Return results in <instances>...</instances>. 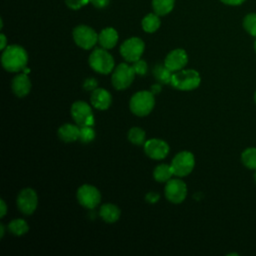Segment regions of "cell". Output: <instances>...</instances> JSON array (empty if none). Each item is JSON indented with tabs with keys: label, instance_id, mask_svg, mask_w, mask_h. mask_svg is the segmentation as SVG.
Instances as JSON below:
<instances>
[{
	"label": "cell",
	"instance_id": "9a60e30c",
	"mask_svg": "<svg viewBox=\"0 0 256 256\" xmlns=\"http://www.w3.org/2000/svg\"><path fill=\"white\" fill-rule=\"evenodd\" d=\"M11 88L14 95H16L17 97L19 98L26 97L30 93L32 88V83L28 74L24 72L16 74L12 79Z\"/></svg>",
	"mask_w": 256,
	"mask_h": 256
},
{
	"label": "cell",
	"instance_id": "4316f807",
	"mask_svg": "<svg viewBox=\"0 0 256 256\" xmlns=\"http://www.w3.org/2000/svg\"><path fill=\"white\" fill-rule=\"evenodd\" d=\"M96 137V132L93 128V126H82L80 127V133H79V141L88 144L92 142Z\"/></svg>",
	"mask_w": 256,
	"mask_h": 256
},
{
	"label": "cell",
	"instance_id": "9c48e42d",
	"mask_svg": "<svg viewBox=\"0 0 256 256\" xmlns=\"http://www.w3.org/2000/svg\"><path fill=\"white\" fill-rule=\"evenodd\" d=\"M72 37L77 46L84 50H89L98 42V34L87 25H78L72 32Z\"/></svg>",
	"mask_w": 256,
	"mask_h": 256
},
{
	"label": "cell",
	"instance_id": "d6986e66",
	"mask_svg": "<svg viewBox=\"0 0 256 256\" xmlns=\"http://www.w3.org/2000/svg\"><path fill=\"white\" fill-rule=\"evenodd\" d=\"M99 216L106 223H115L121 216V210L115 204L105 203L99 209Z\"/></svg>",
	"mask_w": 256,
	"mask_h": 256
},
{
	"label": "cell",
	"instance_id": "603a6c76",
	"mask_svg": "<svg viewBox=\"0 0 256 256\" xmlns=\"http://www.w3.org/2000/svg\"><path fill=\"white\" fill-rule=\"evenodd\" d=\"M127 139L133 144L137 146L144 145L146 142V132L144 129L138 126L131 127L127 133Z\"/></svg>",
	"mask_w": 256,
	"mask_h": 256
},
{
	"label": "cell",
	"instance_id": "60d3db41",
	"mask_svg": "<svg viewBox=\"0 0 256 256\" xmlns=\"http://www.w3.org/2000/svg\"><path fill=\"white\" fill-rule=\"evenodd\" d=\"M254 180L256 181V170H255V173H254Z\"/></svg>",
	"mask_w": 256,
	"mask_h": 256
},
{
	"label": "cell",
	"instance_id": "4fadbf2b",
	"mask_svg": "<svg viewBox=\"0 0 256 256\" xmlns=\"http://www.w3.org/2000/svg\"><path fill=\"white\" fill-rule=\"evenodd\" d=\"M144 153L153 160H162L167 157L170 151L169 144L159 138H151L146 140L143 145Z\"/></svg>",
	"mask_w": 256,
	"mask_h": 256
},
{
	"label": "cell",
	"instance_id": "484cf974",
	"mask_svg": "<svg viewBox=\"0 0 256 256\" xmlns=\"http://www.w3.org/2000/svg\"><path fill=\"white\" fill-rule=\"evenodd\" d=\"M241 161L248 169L256 170V148L249 147L241 154Z\"/></svg>",
	"mask_w": 256,
	"mask_h": 256
},
{
	"label": "cell",
	"instance_id": "f1b7e54d",
	"mask_svg": "<svg viewBox=\"0 0 256 256\" xmlns=\"http://www.w3.org/2000/svg\"><path fill=\"white\" fill-rule=\"evenodd\" d=\"M132 67H133L136 75H139V76H144L148 71V65H147L146 61L142 60V59H139V60L133 62Z\"/></svg>",
	"mask_w": 256,
	"mask_h": 256
},
{
	"label": "cell",
	"instance_id": "ba28073f",
	"mask_svg": "<svg viewBox=\"0 0 256 256\" xmlns=\"http://www.w3.org/2000/svg\"><path fill=\"white\" fill-rule=\"evenodd\" d=\"M145 50L144 41L138 37L126 39L120 46V54L127 62H135L141 59Z\"/></svg>",
	"mask_w": 256,
	"mask_h": 256
},
{
	"label": "cell",
	"instance_id": "f35d334b",
	"mask_svg": "<svg viewBox=\"0 0 256 256\" xmlns=\"http://www.w3.org/2000/svg\"><path fill=\"white\" fill-rule=\"evenodd\" d=\"M23 72H24V73H26V74H29V73H30V69L26 66V67L23 69Z\"/></svg>",
	"mask_w": 256,
	"mask_h": 256
},
{
	"label": "cell",
	"instance_id": "5bb4252c",
	"mask_svg": "<svg viewBox=\"0 0 256 256\" xmlns=\"http://www.w3.org/2000/svg\"><path fill=\"white\" fill-rule=\"evenodd\" d=\"M187 63H188V55L186 51L181 48H176L170 51L164 59V65L173 73L184 69Z\"/></svg>",
	"mask_w": 256,
	"mask_h": 256
},
{
	"label": "cell",
	"instance_id": "30bf717a",
	"mask_svg": "<svg viewBox=\"0 0 256 256\" xmlns=\"http://www.w3.org/2000/svg\"><path fill=\"white\" fill-rule=\"evenodd\" d=\"M187 192L186 183L179 178H171L164 187L165 198L173 204L182 203L187 197Z\"/></svg>",
	"mask_w": 256,
	"mask_h": 256
},
{
	"label": "cell",
	"instance_id": "7a4b0ae2",
	"mask_svg": "<svg viewBox=\"0 0 256 256\" xmlns=\"http://www.w3.org/2000/svg\"><path fill=\"white\" fill-rule=\"evenodd\" d=\"M201 84V76L194 69H182L172 74L170 85L180 91H192Z\"/></svg>",
	"mask_w": 256,
	"mask_h": 256
},
{
	"label": "cell",
	"instance_id": "ac0fdd59",
	"mask_svg": "<svg viewBox=\"0 0 256 256\" xmlns=\"http://www.w3.org/2000/svg\"><path fill=\"white\" fill-rule=\"evenodd\" d=\"M79 133L80 127L77 124L65 123L61 125L58 129V137L60 138V140L66 143L79 140Z\"/></svg>",
	"mask_w": 256,
	"mask_h": 256
},
{
	"label": "cell",
	"instance_id": "74e56055",
	"mask_svg": "<svg viewBox=\"0 0 256 256\" xmlns=\"http://www.w3.org/2000/svg\"><path fill=\"white\" fill-rule=\"evenodd\" d=\"M4 234H5V226H4L3 223H1L0 224V237L3 238Z\"/></svg>",
	"mask_w": 256,
	"mask_h": 256
},
{
	"label": "cell",
	"instance_id": "d590c367",
	"mask_svg": "<svg viewBox=\"0 0 256 256\" xmlns=\"http://www.w3.org/2000/svg\"><path fill=\"white\" fill-rule=\"evenodd\" d=\"M161 90H162V88H161V83H156V84H153L152 86H151V92L155 95V94H158V93H160L161 92Z\"/></svg>",
	"mask_w": 256,
	"mask_h": 256
},
{
	"label": "cell",
	"instance_id": "44dd1931",
	"mask_svg": "<svg viewBox=\"0 0 256 256\" xmlns=\"http://www.w3.org/2000/svg\"><path fill=\"white\" fill-rule=\"evenodd\" d=\"M7 229L14 236H22L29 231V226L24 219L16 218L9 222Z\"/></svg>",
	"mask_w": 256,
	"mask_h": 256
},
{
	"label": "cell",
	"instance_id": "4dcf8cb0",
	"mask_svg": "<svg viewBox=\"0 0 256 256\" xmlns=\"http://www.w3.org/2000/svg\"><path fill=\"white\" fill-rule=\"evenodd\" d=\"M97 86H98V82H97L96 79L93 78V77L86 78V79L84 80V82H83V88H84V90H86V91H91V92H92L93 90H95L96 88H98Z\"/></svg>",
	"mask_w": 256,
	"mask_h": 256
},
{
	"label": "cell",
	"instance_id": "d6a6232c",
	"mask_svg": "<svg viewBox=\"0 0 256 256\" xmlns=\"http://www.w3.org/2000/svg\"><path fill=\"white\" fill-rule=\"evenodd\" d=\"M109 1L110 0H90V3L98 9H102V8H105L108 6Z\"/></svg>",
	"mask_w": 256,
	"mask_h": 256
},
{
	"label": "cell",
	"instance_id": "7c38bea8",
	"mask_svg": "<svg viewBox=\"0 0 256 256\" xmlns=\"http://www.w3.org/2000/svg\"><path fill=\"white\" fill-rule=\"evenodd\" d=\"M18 210L24 215H31L35 212L38 206V195L32 188L22 189L16 198Z\"/></svg>",
	"mask_w": 256,
	"mask_h": 256
},
{
	"label": "cell",
	"instance_id": "836d02e7",
	"mask_svg": "<svg viewBox=\"0 0 256 256\" xmlns=\"http://www.w3.org/2000/svg\"><path fill=\"white\" fill-rule=\"evenodd\" d=\"M7 211H8L7 204L5 203V201L3 199H1L0 200V217L3 218L7 214Z\"/></svg>",
	"mask_w": 256,
	"mask_h": 256
},
{
	"label": "cell",
	"instance_id": "1f68e13d",
	"mask_svg": "<svg viewBox=\"0 0 256 256\" xmlns=\"http://www.w3.org/2000/svg\"><path fill=\"white\" fill-rule=\"evenodd\" d=\"M160 199V194L157 193V192H154V191H151V192H148L146 195H145V200L148 202V203H151V204H154V203H157Z\"/></svg>",
	"mask_w": 256,
	"mask_h": 256
},
{
	"label": "cell",
	"instance_id": "f546056e",
	"mask_svg": "<svg viewBox=\"0 0 256 256\" xmlns=\"http://www.w3.org/2000/svg\"><path fill=\"white\" fill-rule=\"evenodd\" d=\"M67 6L73 10H77L85 6L90 2V0H65Z\"/></svg>",
	"mask_w": 256,
	"mask_h": 256
},
{
	"label": "cell",
	"instance_id": "83f0119b",
	"mask_svg": "<svg viewBox=\"0 0 256 256\" xmlns=\"http://www.w3.org/2000/svg\"><path fill=\"white\" fill-rule=\"evenodd\" d=\"M243 27L247 33L256 37V13H249L244 17Z\"/></svg>",
	"mask_w": 256,
	"mask_h": 256
},
{
	"label": "cell",
	"instance_id": "8fae6325",
	"mask_svg": "<svg viewBox=\"0 0 256 256\" xmlns=\"http://www.w3.org/2000/svg\"><path fill=\"white\" fill-rule=\"evenodd\" d=\"M78 203L86 209H94L101 202V193L91 184L81 185L76 193Z\"/></svg>",
	"mask_w": 256,
	"mask_h": 256
},
{
	"label": "cell",
	"instance_id": "8992f818",
	"mask_svg": "<svg viewBox=\"0 0 256 256\" xmlns=\"http://www.w3.org/2000/svg\"><path fill=\"white\" fill-rule=\"evenodd\" d=\"M171 168L175 176L182 178L189 175L195 167V157L192 152L183 150L178 152L172 159Z\"/></svg>",
	"mask_w": 256,
	"mask_h": 256
},
{
	"label": "cell",
	"instance_id": "5b68a950",
	"mask_svg": "<svg viewBox=\"0 0 256 256\" xmlns=\"http://www.w3.org/2000/svg\"><path fill=\"white\" fill-rule=\"evenodd\" d=\"M135 75L132 65L125 62L120 63L112 71L111 84L116 90H125L132 84Z\"/></svg>",
	"mask_w": 256,
	"mask_h": 256
},
{
	"label": "cell",
	"instance_id": "2e32d148",
	"mask_svg": "<svg viewBox=\"0 0 256 256\" xmlns=\"http://www.w3.org/2000/svg\"><path fill=\"white\" fill-rule=\"evenodd\" d=\"M92 106L98 110H107L112 104V96L110 92L104 88H96L90 96Z\"/></svg>",
	"mask_w": 256,
	"mask_h": 256
},
{
	"label": "cell",
	"instance_id": "d4e9b609",
	"mask_svg": "<svg viewBox=\"0 0 256 256\" xmlns=\"http://www.w3.org/2000/svg\"><path fill=\"white\" fill-rule=\"evenodd\" d=\"M175 0H152L154 13L159 16H164L170 13L174 7Z\"/></svg>",
	"mask_w": 256,
	"mask_h": 256
},
{
	"label": "cell",
	"instance_id": "cb8c5ba5",
	"mask_svg": "<svg viewBox=\"0 0 256 256\" xmlns=\"http://www.w3.org/2000/svg\"><path fill=\"white\" fill-rule=\"evenodd\" d=\"M173 72L170 71L164 64H157L153 69L155 79L161 84H170Z\"/></svg>",
	"mask_w": 256,
	"mask_h": 256
},
{
	"label": "cell",
	"instance_id": "277c9868",
	"mask_svg": "<svg viewBox=\"0 0 256 256\" xmlns=\"http://www.w3.org/2000/svg\"><path fill=\"white\" fill-rule=\"evenodd\" d=\"M91 69L103 75L111 73L115 68V62L112 55L104 48H95L88 58Z\"/></svg>",
	"mask_w": 256,
	"mask_h": 256
},
{
	"label": "cell",
	"instance_id": "ffe728a7",
	"mask_svg": "<svg viewBox=\"0 0 256 256\" xmlns=\"http://www.w3.org/2000/svg\"><path fill=\"white\" fill-rule=\"evenodd\" d=\"M174 175L170 164L161 163L157 165L153 170V178L160 183H166Z\"/></svg>",
	"mask_w": 256,
	"mask_h": 256
},
{
	"label": "cell",
	"instance_id": "ab89813d",
	"mask_svg": "<svg viewBox=\"0 0 256 256\" xmlns=\"http://www.w3.org/2000/svg\"><path fill=\"white\" fill-rule=\"evenodd\" d=\"M254 50H255V52H256V40H255V42H254Z\"/></svg>",
	"mask_w": 256,
	"mask_h": 256
},
{
	"label": "cell",
	"instance_id": "7402d4cb",
	"mask_svg": "<svg viewBox=\"0 0 256 256\" xmlns=\"http://www.w3.org/2000/svg\"><path fill=\"white\" fill-rule=\"evenodd\" d=\"M160 19H159V15H157L156 13H150L147 14L141 22L142 25V29L147 32V33H153L155 31L158 30V28L160 27Z\"/></svg>",
	"mask_w": 256,
	"mask_h": 256
},
{
	"label": "cell",
	"instance_id": "3957f363",
	"mask_svg": "<svg viewBox=\"0 0 256 256\" xmlns=\"http://www.w3.org/2000/svg\"><path fill=\"white\" fill-rule=\"evenodd\" d=\"M155 106V97L151 91L142 90L134 93L129 101L130 111L138 116L145 117L149 115Z\"/></svg>",
	"mask_w": 256,
	"mask_h": 256
},
{
	"label": "cell",
	"instance_id": "e575fe53",
	"mask_svg": "<svg viewBox=\"0 0 256 256\" xmlns=\"http://www.w3.org/2000/svg\"><path fill=\"white\" fill-rule=\"evenodd\" d=\"M221 2H223L226 5H231V6H237L242 4L244 1L246 0H220Z\"/></svg>",
	"mask_w": 256,
	"mask_h": 256
},
{
	"label": "cell",
	"instance_id": "52a82bcc",
	"mask_svg": "<svg viewBox=\"0 0 256 256\" xmlns=\"http://www.w3.org/2000/svg\"><path fill=\"white\" fill-rule=\"evenodd\" d=\"M71 117L73 118L74 122L79 126H94L95 124V117L92 111L91 106L82 100L75 101L71 105L70 109Z\"/></svg>",
	"mask_w": 256,
	"mask_h": 256
},
{
	"label": "cell",
	"instance_id": "8d00e7d4",
	"mask_svg": "<svg viewBox=\"0 0 256 256\" xmlns=\"http://www.w3.org/2000/svg\"><path fill=\"white\" fill-rule=\"evenodd\" d=\"M0 41H1L0 49L4 50L8 45H7V38H6V36L3 33H1V35H0Z\"/></svg>",
	"mask_w": 256,
	"mask_h": 256
},
{
	"label": "cell",
	"instance_id": "e0dca14e",
	"mask_svg": "<svg viewBox=\"0 0 256 256\" xmlns=\"http://www.w3.org/2000/svg\"><path fill=\"white\" fill-rule=\"evenodd\" d=\"M118 42V33L112 27H107L101 30L98 34V43L104 49H112Z\"/></svg>",
	"mask_w": 256,
	"mask_h": 256
},
{
	"label": "cell",
	"instance_id": "b9f144b4",
	"mask_svg": "<svg viewBox=\"0 0 256 256\" xmlns=\"http://www.w3.org/2000/svg\"><path fill=\"white\" fill-rule=\"evenodd\" d=\"M254 101H255V103H256V92H255V94H254Z\"/></svg>",
	"mask_w": 256,
	"mask_h": 256
},
{
	"label": "cell",
	"instance_id": "6da1fadb",
	"mask_svg": "<svg viewBox=\"0 0 256 256\" xmlns=\"http://www.w3.org/2000/svg\"><path fill=\"white\" fill-rule=\"evenodd\" d=\"M28 63V54L26 50L17 44L8 45L2 52L1 64L3 68L12 73L23 71Z\"/></svg>",
	"mask_w": 256,
	"mask_h": 256
}]
</instances>
